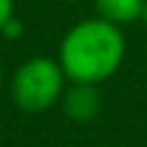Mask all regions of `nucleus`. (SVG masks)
<instances>
[{"mask_svg":"<svg viewBox=\"0 0 147 147\" xmlns=\"http://www.w3.org/2000/svg\"><path fill=\"white\" fill-rule=\"evenodd\" d=\"M127 39L121 26L103 18H85L75 23L59 41L57 62L70 83L101 85L121 67Z\"/></svg>","mask_w":147,"mask_h":147,"instance_id":"1","label":"nucleus"},{"mask_svg":"<svg viewBox=\"0 0 147 147\" xmlns=\"http://www.w3.org/2000/svg\"><path fill=\"white\" fill-rule=\"evenodd\" d=\"M65 88L67 78L57 59L31 57L13 72L10 98L23 114H44L62 101Z\"/></svg>","mask_w":147,"mask_h":147,"instance_id":"2","label":"nucleus"},{"mask_svg":"<svg viewBox=\"0 0 147 147\" xmlns=\"http://www.w3.org/2000/svg\"><path fill=\"white\" fill-rule=\"evenodd\" d=\"M62 109L75 121H90V119H96L98 111H101L98 85L70 83V88H65V96H62Z\"/></svg>","mask_w":147,"mask_h":147,"instance_id":"3","label":"nucleus"},{"mask_svg":"<svg viewBox=\"0 0 147 147\" xmlns=\"http://www.w3.org/2000/svg\"><path fill=\"white\" fill-rule=\"evenodd\" d=\"M96 16L116 23V26H127L137 18H142L145 10V0H93Z\"/></svg>","mask_w":147,"mask_h":147,"instance_id":"4","label":"nucleus"},{"mask_svg":"<svg viewBox=\"0 0 147 147\" xmlns=\"http://www.w3.org/2000/svg\"><path fill=\"white\" fill-rule=\"evenodd\" d=\"M21 34H23V23H21L16 16H13V18L3 26V31H0V36H3V39H18Z\"/></svg>","mask_w":147,"mask_h":147,"instance_id":"5","label":"nucleus"},{"mask_svg":"<svg viewBox=\"0 0 147 147\" xmlns=\"http://www.w3.org/2000/svg\"><path fill=\"white\" fill-rule=\"evenodd\" d=\"M16 13H13V0H0V31H3V26L13 18Z\"/></svg>","mask_w":147,"mask_h":147,"instance_id":"6","label":"nucleus"},{"mask_svg":"<svg viewBox=\"0 0 147 147\" xmlns=\"http://www.w3.org/2000/svg\"><path fill=\"white\" fill-rule=\"evenodd\" d=\"M142 21H145V26H147V0H145V10H142Z\"/></svg>","mask_w":147,"mask_h":147,"instance_id":"7","label":"nucleus"},{"mask_svg":"<svg viewBox=\"0 0 147 147\" xmlns=\"http://www.w3.org/2000/svg\"><path fill=\"white\" fill-rule=\"evenodd\" d=\"M0 83H3V62H0Z\"/></svg>","mask_w":147,"mask_h":147,"instance_id":"8","label":"nucleus"}]
</instances>
